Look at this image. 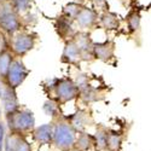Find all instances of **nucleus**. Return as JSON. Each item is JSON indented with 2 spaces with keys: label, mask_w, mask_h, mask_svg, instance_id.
<instances>
[{
  "label": "nucleus",
  "mask_w": 151,
  "mask_h": 151,
  "mask_svg": "<svg viewBox=\"0 0 151 151\" xmlns=\"http://www.w3.org/2000/svg\"><path fill=\"white\" fill-rule=\"evenodd\" d=\"M73 19H69L67 17H62L58 19L57 24V32L62 37H67L68 40L73 39V36L75 35L76 30L73 27Z\"/></svg>",
  "instance_id": "15"
},
{
  "label": "nucleus",
  "mask_w": 151,
  "mask_h": 151,
  "mask_svg": "<svg viewBox=\"0 0 151 151\" xmlns=\"http://www.w3.org/2000/svg\"><path fill=\"white\" fill-rule=\"evenodd\" d=\"M68 121L70 122V124L73 126V128L78 132H83L85 128L87 126H90V123L92 122V117L91 115L88 114V111L86 110H79L78 112H75V114L68 119Z\"/></svg>",
  "instance_id": "13"
},
{
  "label": "nucleus",
  "mask_w": 151,
  "mask_h": 151,
  "mask_svg": "<svg viewBox=\"0 0 151 151\" xmlns=\"http://www.w3.org/2000/svg\"><path fill=\"white\" fill-rule=\"evenodd\" d=\"M122 144V137L117 132H108L106 137V149L110 151H119Z\"/></svg>",
  "instance_id": "19"
},
{
  "label": "nucleus",
  "mask_w": 151,
  "mask_h": 151,
  "mask_svg": "<svg viewBox=\"0 0 151 151\" xmlns=\"http://www.w3.org/2000/svg\"><path fill=\"white\" fill-rule=\"evenodd\" d=\"M15 151H32V146L27 142L26 137H22L21 139H19V143H18V145H17V147H16Z\"/></svg>",
  "instance_id": "25"
},
{
  "label": "nucleus",
  "mask_w": 151,
  "mask_h": 151,
  "mask_svg": "<svg viewBox=\"0 0 151 151\" xmlns=\"http://www.w3.org/2000/svg\"><path fill=\"white\" fill-rule=\"evenodd\" d=\"M52 87H53V94H55V98L52 99H55L59 105L71 102L75 98H78L80 93L75 82L68 78L55 80V85Z\"/></svg>",
  "instance_id": "5"
},
{
  "label": "nucleus",
  "mask_w": 151,
  "mask_h": 151,
  "mask_svg": "<svg viewBox=\"0 0 151 151\" xmlns=\"http://www.w3.org/2000/svg\"><path fill=\"white\" fill-rule=\"evenodd\" d=\"M81 7H82V6L79 5V4H76V3L67 4V5L64 6V9H63V14H64V16H65L67 18L74 21V18L76 17V15L79 14V11H80Z\"/></svg>",
  "instance_id": "24"
},
{
  "label": "nucleus",
  "mask_w": 151,
  "mask_h": 151,
  "mask_svg": "<svg viewBox=\"0 0 151 151\" xmlns=\"http://www.w3.org/2000/svg\"><path fill=\"white\" fill-rule=\"evenodd\" d=\"M79 97L82 100H85V102H87V103H92V102H97V100L102 99L104 97V93L102 91H99V90H97V88H94V87L88 85L85 90L80 91Z\"/></svg>",
  "instance_id": "18"
},
{
  "label": "nucleus",
  "mask_w": 151,
  "mask_h": 151,
  "mask_svg": "<svg viewBox=\"0 0 151 151\" xmlns=\"http://www.w3.org/2000/svg\"><path fill=\"white\" fill-rule=\"evenodd\" d=\"M5 48H9V46H7V36L0 30V51H1V50H5Z\"/></svg>",
  "instance_id": "27"
},
{
  "label": "nucleus",
  "mask_w": 151,
  "mask_h": 151,
  "mask_svg": "<svg viewBox=\"0 0 151 151\" xmlns=\"http://www.w3.org/2000/svg\"><path fill=\"white\" fill-rule=\"evenodd\" d=\"M5 137H6V126L3 121H0V151L4 150Z\"/></svg>",
  "instance_id": "26"
},
{
  "label": "nucleus",
  "mask_w": 151,
  "mask_h": 151,
  "mask_svg": "<svg viewBox=\"0 0 151 151\" xmlns=\"http://www.w3.org/2000/svg\"><path fill=\"white\" fill-rule=\"evenodd\" d=\"M98 22H99L100 27L104 28V29H108V30L117 29L120 26V21H119L117 15L114 14V12H110V11L103 12V14L99 16Z\"/></svg>",
  "instance_id": "14"
},
{
  "label": "nucleus",
  "mask_w": 151,
  "mask_h": 151,
  "mask_svg": "<svg viewBox=\"0 0 151 151\" xmlns=\"http://www.w3.org/2000/svg\"><path fill=\"white\" fill-rule=\"evenodd\" d=\"M14 55L10 52L9 48L1 50L0 51V80H5L6 74L9 71V68L14 60Z\"/></svg>",
  "instance_id": "17"
},
{
  "label": "nucleus",
  "mask_w": 151,
  "mask_h": 151,
  "mask_svg": "<svg viewBox=\"0 0 151 151\" xmlns=\"http://www.w3.org/2000/svg\"><path fill=\"white\" fill-rule=\"evenodd\" d=\"M28 75H29V69L23 63L22 58L15 57L11 63L10 68H9V71L6 74V78L4 81L9 86H11L12 88L16 90L17 87H19L24 81H26Z\"/></svg>",
  "instance_id": "6"
},
{
  "label": "nucleus",
  "mask_w": 151,
  "mask_h": 151,
  "mask_svg": "<svg viewBox=\"0 0 151 151\" xmlns=\"http://www.w3.org/2000/svg\"><path fill=\"white\" fill-rule=\"evenodd\" d=\"M73 41L76 45L81 60L86 62H92L94 59L93 56V41L91 39V36L88 33L86 32H76L75 35L73 36Z\"/></svg>",
  "instance_id": "8"
},
{
  "label": "nucleus",
  "mask_w": 151,
  "mask_h": 151,
  "mask_svg": "<svg viewBox=\"0 0 151 151\" xmlns=\"http://www.w3.org/2000/svg\"><path fill=\"white\" fill-rule=\"evenodd\" d=\"M74 22L82 30L91 29L98 23V14L92 9L82 6L79 11V14L76 15V17L74 18Z\"/></svg>",
  "instance_id": "9"
},
{
  "label": "nucleus",
  "mask_w": 151,
  "mask_h": 151,
  "mask_svg": "<svg viewBox=\"0 0 151 151\" xmlns=\"http://www.w3.org/2000/svg\"><path fill=\"white\" fill-rule=\"evenodd\" d=\"M62 62L68 63V64H79L81 62L80 52L75 42L73 41V39L65 41L64 50H63V53H62Z\"/></svg>",
  "instance_id": "12"
},
{
  "label": "nucleus",
  "mask_w": 151,
  "mask_h": 151,
  "mask_svg": "<svg viewBox=\"0 0 151 151\" xmlns=\"http://www.w3.org/2000/svg\"><path fill=\"white\" fill-rule=\"evenodd\" d=\"M22 22L7 0H0V30L7 37L21 30Z\"/></svg>",
  "instance_id": "4"
},
{
  "label": "nucleus",
  "mask_w": 151,
  "mask_h": 151,
  "mask_svg": "<svg viewBox=\"0 0 151 151\" xmlns=\"http://www.w3.org/2000/svg\"><path fill=\"white\" fill-rule=\"evenodd\" d=\"M140 21H142V16L139 12L133 11L129 14V16L127 17V24H128V28L129 32H137L138 29L140 28Z\"/></svg>",
  "instance_id": "23"
},
{
  "label": "nucleus",
  "mask_w": 151,
  "mask_h": 151,
  "mask_svg": "<svg viewBox=\"0 0 151 151\" xmlns=\"http://www.w3.org/2000/svg\"><path fill=\"white\" fill-rule=\"evenodd\" d=\"M37 35L35 33L17 32L12 36L7 37V46L14 57L22 58L35 47Z\"/></svg>",
  "instance_id": "3"
},
{
  "label": "nucleus",
  "mask_w": 151,
  "mask_h": 151,
  "mask_svg": "<svg viewBox=\"0 0 151 151\" xmlns=\"http://www.w3.org/2000/svg\"><path fill=\"white\" fill-rule=\"evenodd\" d=\"M115 55V42L111 40H106L104 42H93V56L94 59H99L102 62H110Z\"/></svg>",
  "instance_id": "10"
},
{
  "label": "nucleus",
  "mask_w": 151,
  "mask_h": 151,
  "mask_svg": "<svg viewBox=\"0 0 151 151\" xmlns=\"http://www.w3.org/2000/svg\"><path fill=\"white\" fill-rule=\"evenodd\" d=\"M108 129L105 127H98L94 138V144L97 145L98 149L105 150L106 149V137H108Z\"/></svg>",
  "instance_id": "22"
},
{
  "label": "nucleus",
  "mask_w": 151,
  "mask_h": 151,
  "mask_svg": "<svg viewBox=\"0 0 151 151\" xmlns=\"http://www.w3.org/2000/svg\"><path fill=\"white\" fill-rule=\"evenodd\" d=\"M7 1L10 3V5L18 16H21L22 14H26L32 6L30 0H7Z\"/></svg>",
  "instance_id": "21"
},
{
  "label": "nucleus",
  "mask_w": 151,
  "mask_h": 151,
  "mask_svg": "<svg viewBox=\"0 0 151 151\" xmlns=\"http://www.w3.org/2000/svg\"><path fill=\"white\" fill-rule=\"evenodd\" d=\"M71 151H79V150H75V149H73V150H71Z\"/></svg>",
  "instance_id": "28"
},
{
  "label": "nucleus",
  "mask_w": 151,
  "mask_h": 151,
  "mask_svg": "<svg viewBox=\"0 0 151 151\" xmlns=\"http://www.w3.org/2000/svg\"><path fill=\"white\" fill-rule=\"evenodd\" d=\"M33 133V138L36 143L40 145H48L52 144V134H53V126L51 123H45L39 127H35Z\"/></svg>",
  "instance_id": "11"
},
{
  "label": "nucleus",
  "mask_w": 151,
  "mask_h": 151,
  "mask_svg": "<svg viewBox=\"0 0 151 151\" xmlns=\"http://www.w3.org/2000/svg\"><path fill=\"white\" fill-rule=\"evenodd\" d=\"M53 134H52V144L60 151H71L76 140V131L64 117H57L53 122Z\"/></svg>",
  "instance_id": "1"
},
{
  "label": "nucleus",
  "mask_w": 151,
  "mask_h": 151,
  "mask_svg": "<svg viewBox=\"0 0 151 151\" xmlns=\"http://www.w3.org/2000/svg\"><path fill=\"white\" fill-rule=\"evenodd\" d=\"M45 114L51 116L53 120H56L57 117L60 116V110H59V104L56 102L55 99H48L44 103V106H42Z\"/></svg>",
  "instance_id": "20"
},
{
  "label": "nucleus",
  "mask_w": 151,
  "mask_h": 151,
  "mask_svg": "<svg viewBox=\"0 0 151 151\" xmlns=\"http://www.w3.org/2000/svg\"><path fill=\"white\" fill-rule=\"evenodd\" d=\"M94 138L93 135H90L86 132H81L79 135H76V140H75L74 149L79 151H87L91 150L94 146Z\"/></svg>",
  "instance_id": "16"
},
{
  "label": "nucleus",
  "mask_w": 151,
  "mask_h": 151,
  "mask_svg": "<svg viewBox=\"0 0 151 151\" xmlns=\"http://www.w3.org/2000/svg\"><path fill=\"white\" fill-rule=\"evenodd\" d=\"M7 128L11 133L21 134L26 137V134L32 133L35 128V117L34 112L27 108H19L15 112L5 116Z\"/></svg>",
  "instance_id": "2"
},
{
  "label": "nucleus",
  "mask_w": 151,
  "mask_h": 151,
  "mask_svg": "<svg viewBox=\"0 0 151 151\" xmlns=\"http://www.w3.org/2000/svg\"><path fill=\"white\" fill-rule=\"evenodd\" d=\"M0 103L3 105V114L5 116L21 108L16 90L9 86L4 80H0Z\"/></svg>",
  "instance_id": "7"
}]
</instances>
